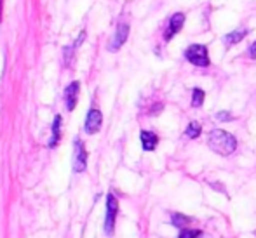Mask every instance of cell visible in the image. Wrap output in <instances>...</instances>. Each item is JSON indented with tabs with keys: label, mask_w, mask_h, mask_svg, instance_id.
Returning a JSON list of instances; mask_svg holds the SVG:
<instances>
[{
	"label": "cell",
	"mask_w": 256,
	"mask_h": 238,
	"mask_svg": "<svg viewBox=\"0 0 256 238\" xmlns=\"http://www.w3.org/2000/svg\"><path fill=\"white\" fill-rule=\"evenodd\" d=\"M204 91L202 89H199V87H196L192 91V108H200L204 104Z\"/></svg>",
	"instance_id": "5bb4252c"
},
{
	"label": "cell",
	"mask_w": 256,
	"mask_h": 238,
	"mask_svg": "<svg viewBox=\"0 0 256 238\" xmlns=\"http://www.w3.org/2000/svg\"><path fill=\"white\" fill-rule=\"evenodd\" d=\"M128 37H129V24L120 23V24L117 26V31H115V35H114V38H112L110 45H108V50H112V52L118 50V49L122 47V45L126 44Z\"/></svg>",
	"instance_id": "52a82bcc"
},
{
	"label": "cell",
	"mask_w": 256,
	"mask_h": 238,
	"mask_svg": "<svg viewBox=\"0 0 256 238\" xmlns=\"http://www.w3.org/2000/svg\"><path fill=\"white\" fill-rule=\"evenodd\" d=\"M117 212H118V200L115 198L114 193H108V197H106V216H104V233H106V235H114Z\"/></svg>",
	"instance_id": "3957f363"
},
{
	"label": "cell",
	"mask_w": 256,
	"mask_h": 238,
	"mask_svg": "<svg viewBox=\"0 0 256 238\" xmlns=\"http://www.w3.org/2000/svg\"><path fill=\"white\" fill-rule=\"evenodd\" d=\"M248 28H237V30L230 31V33H226L225 37H223V44L226 45V47H232V45L239 44L242 38H246L248 35Z\"/></svg>",
	"instance_id": "30bf717a"
},
{
	"label": "cell",
	"mask_w": 256,
	"mask_h": 238,
	"mask_svg": "<svg viewBox=\"0 0 256 238\" xmlns=\"http://www.w3.org/2000/svg\"><path fill=\"white\" fill-rule=\"evenodd\" d=\"M208 146L211 148L216 155L228 157V155H232L234 151L237 150V139L234 138L230 132L222 131V129H214V131L209 132Z\"/></svg>",
	"instance_id": "6da1fadb"
},
{
	"label": "cell",
	"mask_w": 256,
	"mask_h": 238,
	"mask_svg": "<svg viewBox=\"0 0 256 238\" xmlns=\"http://www.w3.org/2000/svg\"><path fill=\"white\" fill-rule=\"evenodd\" d=\"M61 138V115H56L52 122V136H51V141H49V148L56 146L60 143Z\"/></svg>",
	"instance_id": "7c38bea8"
},
{
	"label": "cell",
	"mask_w": 256,
	"mask_h": 238,
	"mask_svg": "<svg viewBox=\"0 0 256 238\" xmlns=\"http://www.w3.org/2000/svg\"><path fill=\"white\" fill-rule=\"evenodd\" d=\"M185 19H186V16L183 12L172 14L171 19H169V23H168V28H166V31H164V40L166 42H171V38L174 37L178 31H182L183 24H185Z\"/></svg>",
	"instance_id": "5b68a950"
},
{
	"label": "cell",
	"mask_w": 256,
	"mask_h": 238,
	"mask_svg": "<svg viewBox=\"0 0 256 238\" xmlns=\"http://www.w3.org/2000/svg\"><path fill=\"white\" fill-rule=\"evenodd\" d=\"M185 57L188 63H192L194 66H199V68H208L211 64L208 47L204 44H192L185 50Z\"/></svg>",
	"instance_id": "7a4b0ae2"
},
{
	"label": "cell",
	"mask_w": 256,
	"mask_h": 238,
	"mask_svg": "<svg viewBox=\"0 0 256 238\" xmlns=\"http://www.w3.org/2000/svg\"><path fill=\"white\" fill-rule=\"evenodd\" d=\"M200 132H202V125L199 124V122H190L188 124V127L185 129V136L188 139H196V138H199L200 136Z\"/></svg>",
	"instance_id": "4fadbf2b"
},
{
	"label": "cell",
	"mask_w": 256,
	"mask_h": 238,
	"mask_svg": "<svg viewBox=\"0 0 256 238\" xmlns=\"http://www.w3.org/2000/svg\"><path fill=\"white\" fill-rule=\"evenodd\" d=\"M102 124H103V115L98 108H91L86 117V132L88 134H96V132L102 129Z\"/></svg>",
	"instance_id": "8992f818"
},
{
	"label": "cell",
	"mask_w": 256,
	"mask_h": 238,
	"mask_svg": "<svg viewBox=\"0 0 256 238\" xmlns=\"http://www.w3.org/2000/svg\"><path fill=\"white\" fill-rule=\"evenodd\" d=\"M140 139H142V146L145 151H154L158 144V136L152 131H142L140 132Z\"/></svg>",
	"instance_id": "9c48e42d"
},
{
	"label": "cell",
	"mask_w": 256,
	"mask_h": 238,
	"mask_svg": "<svg viewBox=\"0 0 256 238\" xmlns=\"http://www.w3.org/2000/svg\"><path fill=\"white\" fill-rule=\"evenodd\" d=\"M0 5H2V0H0Z\"/></svg>",
	"instance_id": "ac0fdd59"
},
{
	"label": "cell",
	"mask_w": 256,
	"mask_h": 238,
	"mask_svg": "<svg viewBox=\"0 0 256 238\" xmlns=\"http://www.w3.org/2000/svg\"><path fill=\"white\" fill-rule=\"evenodd\" d=\"M192 221H194L192 218H188V216H185V214H180V212H174V214L171 216V225L180 230H185Z\"/></svg>",
	"instance_id": "8fae6325"
},
{
	"label": "cell",
	"mask_w": 256,
	"mask_h": 238,
	"mask_svg": "<svg viewBox=\"0 0 256 238\" xmlns=\"http://www.w3.org/2000/svg\"><path fill=\"white\" fill-rule=\"evenodd\" d=\"M216 118H218L220 122H232L234 120L230 111H218V113H216Z\"/></svg>",
	"instance_id": "2e32d148"
},
{
	"label": "cell",
	"mask_w": 256,
	"mask_h": 238,
	"mask_svg": "<svg viewBox=\"0 0 256 238\" xmlns=\"http://www.w3.org/2000/svg\"><path fill=\"white\" fill-rule=\"evenodd\" d=\"M88 167V151L80 139L74 143V172H84Z\"/></svg>",
	"instance_id": "277c9868"
},
{
	"label": "cell",
	"mask_w": 256,
	"mask_h": 238,
	"mask_svg": "<svg viewBox=\"0 0 256 238\" xmlns=\"http://www.w3.org/2000/svg\"><path fill=\"white\" fill-rule=\"evenodd\" d=\"M78 92H80V82H72L66 89H64V103H66L68 111H74L77 106V99H78Z\"/></svg>",
	"instance_id": "ba28073f"
},
{
	"label": "cell",
	"mask_w": 256,
	"mask_h": 238,
	"mask_svg": "<svg viewBox=\"0 0 256 238\" xmlns=\"http://www.w3.org/2000/svg\"><path fill=\"white\" fill-rule=\"evenodd\" d=\"M200 237H202V232H199V230H188V228L182 230L178 235V238H200Z\"/></svg>",
	"instance_id": "9a60e30c"
},
{
	"label": "cell",
	"mask_w": 256,
	"mask_h": 238,
	"mask_svg": "<svg viewBox=\"0 0 256 238\" xmlns=\"http://www.w3.org/2000/svg\"><path fill=\"white\" fill-rule=\"evenodd\" d=\"M248 56H250L251 59H256V40L250 45V49H248Z\"/></svg>",
	"instance_id": "e0dca14e"
}]
</instances>
